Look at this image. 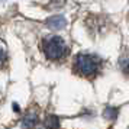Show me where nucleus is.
Wrapping results in <instances>:
<instances>
[{
	"mask_svg": "<svg viewBox=\"0 0 129 129\" xmlns=\"http://www.w3.org/2000/svg\"><path fill=\"white\" fill-rule=\"evenodd\" d=\"M102 58L93 54H78L74 58V71L83 77H94L100 71Z\"/></svg>",
	"mask_w": 129,
	"mask_h": 129,
	"instance_id": "1",
	"label": "nucleus"
},
{
	"mask_svg": "<svg viewBox=\"0 0 129 129\" xmlns=\"http://www.w3.org/2000/svg\"><path fill=\"white\" fill-rule=\"evenodd\" d=\"M42 51L48 59H61L68 52V48L61 36L49 35L42 41Z\"/></svg>",
	"mask_w": 129,
	"mask_h": 129,
	"instance_id": "2",
	"label": "nucleus"
},
{
	"mask_svg": "<svg viewBox=\"0 0 129 129\" xmlns=\"http://www.w3.org/2000/svg\"><path fill=\"white\" fill-rule=\"evenodd\" d=\"M65 25H67V20H65V18L61 16V15H57V16H52V18L47 19V26L49 29L59 30V29H62Z\"/></svg>",
	"mask_w": 129,
	"mask_h": 129,
	"instance_id": "3",
	"label": "nucleus"
},
{
	"mask_svg": "<svg viewBox=\"0 0 129 129\" xmlns=\"http://www.w3.org/2000/svg\"><path fill=\"white\" fill-rule=\"evenodd\" d=\"M36 123H38V115L35 112H29L28 115H25L23 120H22L23 128H34Z\"/></svg>",
	"mask_w": 129,
	"mask_h": 129,
	"instance_id": "4",
	"label": "nucleus"
},
{
	"mask_svg": "<svg viewBox=\"0 0 129 129\" xmlns=\"http://www.w3.org/2000/svg\"><path fill=\"white\" fill-rule=\"evenodd\" d=\"M44 125L47 129H59V117L55 115H47Z\"/></svg>",
	"mask_w": 129,
	"mask_h": 129,
	"instance_id": "5",
	"label": "nucleus"
},
{
	"mask_svg": "<svg viewBox=\"0 0 129 129\" xmlns=\"http://www.w3.org/2000/svg\"><path fill=\"white\" fill-rule=\"evenodd\" d=\"M119 64H120V68H122L123 73H125L126 76H129V51L126 54H123L122 57H120Z\"/></svg>",
	"mask_w": 129,
	"mask_h": 129,
	"instance_id": "6",
	"label": "nucleus"
},
{
	"mask_svg": "<svg viewBox=\"0 0 129 129\" xmlns=\"http://www.w3.org/2000/svg\"><path fill=\"white\" fill-rule=\"evenodd\" d=\"M117 112H119V110H117L116 107H106L105 112H103V116L113 120V119H116V117H117Z\"/></svg>",
	"mask_w": 129,
	"mask_h": 129,
	"instance_id": "7",
	"label": "nucleus"
},
{
	"mask_svg": "<svg viewBox=\"0 0 129 129\" xmlns=\"http://www.w3.org/2000/svg\"><path fill=\"white\" fill-rule=\"evenodd\" d=\"M6 58H7V54H6V51H5V48L0 45V67L5 64V61H6Z\"/></svg>",
	"mask_w": 129,
	"mask_h": 129,
	"instance_id": "8",
	"label": "nucleus"
},
{
	"mask_svg": "<svg viewBox=\"0 0 129 129\" xmlns=\"http://www.w3.org/2000/svg\"><path fill=\"white\" fill-rule=\"evenodd\" d=\"M109 129H112V128H109Z\"/></svg>",
	"mask_w": 129,
	"mask_h": 129,
	"instance_id": "9",
	"label": "nucleus"
}]
</instances>
